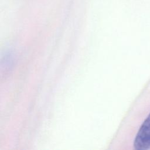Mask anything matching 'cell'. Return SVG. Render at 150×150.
<instances>
[{"instance_id": "1", "label": "cell", "mask_w": 150, "mask_h": 150, "mask_svg": "<svg viewBox=\"0 0 150 150\" xmlns=\"http://www.w3.org/2000/svg\"><path fill=\"white\" fill-rule=\"evenodd\" d=\"M134 146L137 150L150 149V114L139 129L134 139Z\"/></svg>"}]
</instances>
